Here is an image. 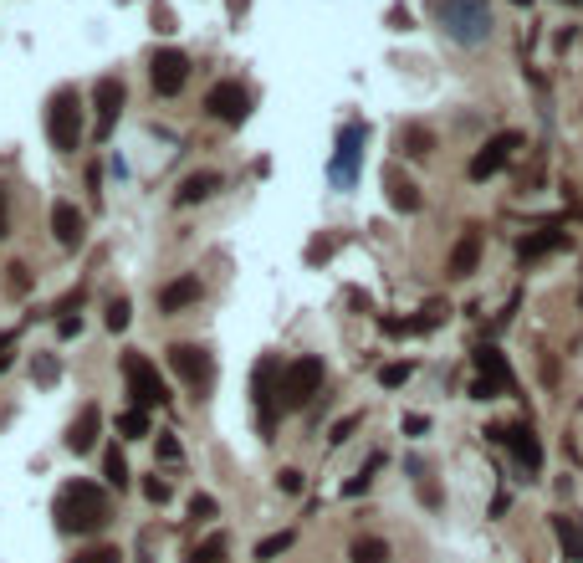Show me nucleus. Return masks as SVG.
<instances>
[{"mask_svg":"<svg viewBox=\"0 0 583 563\" xmlns=\"http://www.w3.org/2000/svg\"><path fill=\"white\" fill-rule=\"evenodd\" d=\"M36 379H41V384H52V379H57V364H52V359H41V369H36Z\"/></svg>","mask_w":583,"mask_h":563,"instance_id":"nucleus-43","label":"nucleus"},{"mask_svg":"<svg viewBox=\"0 0 583 563\" xmlns=\"http://www.w3.org/2000/svg\"><path fill=\"white\" fill-rule=\"evenodd\" d=\"M118 436L123 441H144L149 436V410H123L118 415Z\"/></svg>","mask_w":583,"mask_h":563,"instance_id":"nucleus-25","label":"nucleus"},{"mask_svg":"<svg viewBox=\"0 0 583 563\" xmlns=\"http://www.w3.org/2000/svg\"><path fill=\"white\" fill-rule=\"evenodd\" d=\"M149 82H154V93H159V98L185 93V82H190V57H185V52H174V47L154 52V62H149Z\"/></svg>","mask_w":583,"mask_h":563,"instance_id":"nucleus-10","label":"nucleus"},{"mask_svg":"<svg viewBox=\"0 0 583 563\" xmlns=\"http://www.w3.org/2000/svg\"><path fill=\"white\" fill-rule=\"evenodd\" d=\"M93 108H98V123H93V139L103 144L113 134V123L123 113V82L118 77H98V88H93Z\"/></svg>","mask_w":583,"mask_h":563,"instance_id":"nucleus-14","label":"nucleus"},{"mask_svg":"<svg viewBox=\"0 0 583 563\" xmlns=\"http://www.w3.org/2000/svg\"><path fill=\"white\" fill-rule=\"evenodd\" d=\"M512 369L507 359L491 349V343H481L476 349V379H471V400H497V395H512Z\"/></svg>","mask_w":583,"mask_h":563,"instance_id":"nucleus-7","label":"nucleus"},{"mask_svg":"<svg viewBox=\"0 0 583 563\" xmlns=\"http://www.w3.org/2000/svg\"><path fill=\"white\" fill-rule=\"evenodd\" d=\"M435 21L445 26L451 41H461V47H481L491 36V0H440Z\"/></svg>","mask_w":583,"mask_h":563,"instance_id":"nucleus-2","label":"nucleus"},{"mask_svg":"<svg viewBox=\"0 0 583 563\" xmlns=\"http://www.w3.org/2000/svg\"><path fill=\"white\" fill-rule=\"evenodd\" d=\"M277 482H282V492H302V471H292V466H287V471L277 476Z\"/></svg>","mask_w":583,"mask_h":563,"instance_id":"nucleus-38","label":"nucleus"},{"mask_svg":"<svg viewBox=\"0 0 583 563\" xmlns=\"http://www.w3.org/2000/svg\"><path fill=\"white\" fill-rule=\"evenodd\" d=\"M123 379H128L133 410H154V405H169V384L159 379V369H154L144 354H123Z\"/></svg>","mask_w":583,"mask_h":563,"instance_id":"nucleus-5","label":"nucleus"},{"mask_svg":"<svg viewBox=\"0 0 583 563\" xmlns=\"http://www.w3.org/2000/svg\"><path fill=\"white\" fill-rule=\"evenodd\" d=\"M52 236H57V246H67V251H77V246L87 241V215H82L72 200H57V205H52Z\"/></svg>","mask_w":583,"mask_h":563,"instance_id":"nucleus-15","label":"nucleus"},{"mask_svg":"<svg viewBox=\"0 0 583 563\" xmlns=\"http://www.w3.org/2000/svg\"><path fill=\"white\" fill-rule=\"evenodd\" d=\"M11 354H16V333H0V369L11 364Z\"/></svg>","mask_w":583,"mask_h":563,"instance_id":"nucleus-37","label":"nucleus"},{"mask_svg":"<svg viewBox=\"0 0 583 563\" xmlns=\"http://www.w3.org/2000/svg\"><path fill=\"white\" fill-rule=\"evenodd\" d=\"M292 548V533H272V538H261L256 543V563H272L277 553H287Z\"/></svg>","mask_w":583,"mask_h":563,"instance_id":"nucleus-27","label":"nucleus"},{"mask_svg":"<svg viewBox=\"0 0 583 563\" xmlns=\"http://www.w3.org/2000/svg\"><path fill=\"white\" fill-rule=\"evenodd\" d=\"M384 190H389V205H394V210H405V215H415V210H420V185H415L399 164H389V169H384Z\"/></svg>","mask_w":583,"mask_h":563,"instance_id":"nucleus-17","label":"nucleus"},{"mask_svg":"<svg viewBox=\"0 0 583 563\" xmlns=\"http://www.w3.org/2000/svg\"><path fill=\"white\" fill-rule=\"evenodd\" d=\"M26 287H31V272L16 262V267H11V292H26Z\"/></svg>","mask_w":583,"mask_h":563,"instance_id":"nucleus-39","label":"nucleus"},{"mask_svg":"<svg viewBox=\"0 0 583 563\" xmlns=\"http://www.w3.org/2000/svg\"><path fill=\"white\" fill-rule=\"evenodd\" d=\"M251 400H256V415H261V430L277 425V405H282V359H256V374H251Z\"/></svg>","mask_w":583,"mask_h":563,"instance_id":"nucleus-6","label":"nucleus"},{"mask_svg":"<svg viewBox=\"0 0 583 563\" xmlns=\"http://www.w3.org/2000/svg\"><path fill=\"white\" fill-rule=\"evenodd\" d=\"M348 558H353V563H389L394 553H389V543H384V538H353Z\"/></svg>","mask_w":583,"mask_h":563,"instance_id":"nucleus-23","label":"nucleus"},{"mask_svg":"<svg viewBox=\"0 0 583 563\" xmlns=\"http://www.w3.org/2000/svg\"><path fill=\"white\" fill-rule=\"evenodd\" d=\"M190 563H226V538H210V543H205V548H200Z\"/></svg>","mask_w":583,"mask_h":563,"instance_id":"nucleus-33","label":"nucleus"},{"mask_svg":"<svg viewBox=\"0 0 583 563\" xmlns=\"http://www.w3.org/2000/svg\"><path fill=\"white\" fill-rule=\"evenodd\" d=\"M52 517H57L62 533L87 538V533H103V528H108L113 507H108V492H103L98 482H67V487L57 492V502H52Z\"/></svg>","mask_w":583,"mask_h":563,"instance_id":"nucleus-1","label":"nucleus"},{"mask_svg":"<svg viewBox=\"0 0 583 563\" xmlns=\"http://www.w3.org/2000/svg\"><path fill=\"white\" fill-rule=\"evenodd\" d=\"M476 262H481V231H466L461 241H456V251H451V277H471L476 272Z\"/></svg>","mask_w":583,"mask_h":563,"instance_id":"nucleus-19","label":"nucleus"},{"mask_svg":"<svg viewBox=\"0 0 583 563\" xmlns=\"http://www.w3.org/2000/svg\"><path fill=\"white\" fill-rule=\"evenodd\" d=\"M205 108H210V118H220V123H246L251 93L241 88V82H215V88L205 93Z\"/></svg>","mask_w":583,"mask_h":563,"instance_id":"nucleus-12","label":"nucleus"},{"mask_svg":"<svg viewBox=\"0 0 583 563\" xmlns=\"http://www.w3.org/2000/svg\"><path fill=\"white\" fill-rule=\"evenodd\" d=\"M578 308H583V287H578Z\"/></svg>","mask_w":583,"mask_h":563,"instance_id":"nucleus-44","label":"nucleus"},{"mask_svg":"<svg viewBox=\"0 0 583 563\" xmlns=\"http://www.w3.org/2000/svg\"><path fill=\"white\" fill-rule=\"evenodd\" d=\"M558 246H568V236L558 231V226H548V231H537V236H527L517 251H522V262H532V256H543V251H558Z\"/></svg>","mask_w":583,"mask_h":563,"instance_id":"nucleus-22","label":"nucleus"},{"mask_svg":"<svg viewBox=\"0 0 583 563\" xmlns=\"http://www.w3.org/2000/svg\"><path fill=\"white\" fill-rule=\"evenodd\" d=\"M169 364H174V374H179V379H185V384L195 389V395L215 384V359L200 349V343H174V349H169Z\"/></svg>","mask_w":583,"mask_h":563,"instance_id":"nucleus-9","label":"nucleus"},{"mask_svg":"<svg viewBox=\"0 0 583 563\" xmlns=\"http://www.w3.org/2000/svg\"><path fill=\"white\" fill-rule=\"evenodd\" d=\"M159 456H164V461L174 466V461H179V456H185V451H179V441H174V436H159Z\"/></svg>","mask_w":583,"mask_h":563,"instance_id":"nucleus-36","label":"nucleus"},{"mask_svg":"<svg viewBox=\"0 0 583 563\" xmlns=\"http://www.w3.org/2000/svg\"><path fill=\"white\" fill-rule=\"evenodd\" d=\"M128 318H133L128 297H113V302H108V328H113V333H123V328H128Z\"/></svg>","mask_w":583,"mask_h":563,"instance_id":"nucleus-29","label":"nucleus"},{"mask_svg":"<svg viewBox=\"0 0 583 563\" xmlns=\"http://www.w3.org/2000/svg\"><path fill=\"white\" fill-rule=\"evenodd\" d=\"M379 466H384V456H374V461H369L364 471H358V476H353V482H343V497H364V492H369V482H374V471H379Z\"/></svg>","mask_w":583,"mask_h":563,"instance_id":"nucleus-28","label":"nucleus"},{"mask_svg":"<svg viewBox=\"0 0 583 563\" xmlns=\"http://www.w3.org/2000/svg\"><path fill=\"white\" fill-rule=\"evenodd\" d=\"M425 430H430L425 415H405V436H425Z\"/></svg>","mask_w":583,"mask_h":563,"instance_id":"nucleus-40","label":"nucleus"},{"mask_svg":"<svg viewBox=\"0 0 583 563\" xmlns=\"http://www.w3.org/2000/svg\"><path fill=\"white\" fill-rule=\"evenodd\" d=\"M103 476H108V487H118V492L128 487V461H123V451H118V446L108 451V461H103Z\"/></svg>","mask_w":583,"mask_h":563,"instance_id":"nucleus-26","label":"nucleus"},{"mask_svg":"<svg viewBox=\"0 0 583 563\" xmlns=\"http://www.w3.org/2000/svg\"><path fill=\"white\" fill-rule=\"evenodd\" d=\"M522 149V134H491L481 144V154L471 159V180H491L497 169H507V159Z\"/></svg>","mask_w":583,"mask_h":563,"instance_id":"nucleus-13","label":"nucleus"},{"mask_svg":"<svg viewBox=\"0 0 583 563\" xmlns=\"http://www.w3.org/2000/svg\"><path fill=\"white\" fill-rule=\"evenodd\" d=\"M553 533L563 543V558L568 563H583V528L573 523V517H553Z\"/></svg>","mask_w":583,"mask_h":563,"instance_id":"nucleus-20","label":"nucleus"},{"mask_svg":"<svg viewBox=\"0 0 583 563\" xmlns=\"http://www.w3.org/2000/svg\"><path fill=\"white\" fill-rule=\"evenodd\" d=\"M47 139L57 154H77L82 144V98L77 88H57L52 103H47Z\"/></svg>","mask_w":583,"mask_h":563,"instance_id":"nucleus-3","label":"nucleus"},{"mask_svg":"<svg viewBox=\"0 0 583 563\" xmlns=\"http://www.w3.org/2000/svg\"><path fill=\"white\" fill-rule=\"evenodd\" d=\"M215 512H220V502H215V497H200V492L190 497V517H200V523H210Z\"/></svg>","mask_w":583,"mask_h":563,"instance_id":"nucleus-34","label":"nucleus"},{"mask_svg":"<svg viewBox=\"0 0 583 563\" xmlns=\"http://www.w3.org/2000/svg\"><path fill=\"white\" fill-rule=\"evenodd\" d=\"M353 430H358V415H343V420H338V425L328 430V441H333V446H343V441L353 436Z\"/></svg>","mask_w":583,"mask_h":563,"instance_id":"nucleus-35","label":"nucleus"},{"mask_svg":"<svg viewBox=\"0 0 583 563\" xmlns=\"http://www.w3.org/2000/svg\"><path fill=\"white\" fill-rule=\"evenodd\" d=\"M98 430H103V410H98V405H82V415H77L72 430H67V451L87 456V451L98 446Z\"/></svg>","mask_w":583,"mask_h":563,"instance_id":"nucleus-16","label":"nucleus"},{"mask_svg":"<svg viewBox=\"0 0 583 563\" xmlns=\"http://www.w3.org/2000/svg\"><path fill=\"white\" fill-rule=\"evenodd\" d=\"M323 389V359H292L282 369V410H307Z\"/></svg>","mask_w":583,"mask_h":563,"instance_id":"nucleus-4","label":"nucleus"},{"mask_svg":"<svg viewBox=\"0 0 583 563\" xmlns=\"http://www.w3.org/2000/svg\"><path fill=\"white\" fill-rule=\"evenodd\" d=\"M215 190H220V175H210V169H205V175H190L185 185H179L174 200H179V205H195V200H210Z\"/></svg>","mask_w":583,"mask_h":563,"instance_id":"nucleus-21","label":"nucleus"},{"mask_svg":"<svg viewBox=\"0 0 583 563\" xmlns=\"http://www.w3.org/2000/svg\"><path fill=\"white\" fill-rule=\"evenodd\" d=\"M0 236H11V200H6V190H0Z\"/></svg>","mask_w":583,"mask_h":563,"instance_id":"nucleus-41","label":"nucleus"},{"mask_svg":"<svg viewBox=\"0 0 583 563\" xmlns=\"http://www.w3.org/2000/svg\"><path fill=\"white\" fill-rule=\"evenodd\" d=\"M190 302H200V277H174L169 287H159V313H179Z\"/></svg>","mask_w":583,"mask_h":563,"instance_id":"nucleus-18","label":"nucleus"},{"mask_svg":"<svg viewBox=\"0 0 583 563\" xmlns=\"http://www.w3.org/2000/svg\"><path fill=\"white\" fill-rule=\"evenodd\" d=\"M410 374H415L410 364H384V369H379V384H384V389H399V384H405Z\"/></svg>","mask_w":583,"mask_h":563,"instance_id":"nucleus-31","label":"nucleus"},{"mask_svg":"<svg viewBox=\"0 0 583 563\" xmlns=\"http://www.w3.org/2000/svg\"><path fill=\"white\" fill-rule=\"evenodd\" d=\"M491 436H497L507 451H512V461L522 466V471H537V466H543V441H537V430L532 425H497V430H491Z\"/></svg>","mask_w":583,"mask_h":563,"instance_id":"nucleus-11","label":"nucleus"},{"mask_svg":"<svg viewBox=\"0 0 583 563\" xmlns=\"http://www.w3.org/2000/svg\"><path fill=\"white\" fill-rule=\"evenodd\" d=\"M399 149H405L410 159H425L435 149V134H430V128H420V123H410L405 134H399Z\"/></svg>","mask_w":583,"mask_h":563,"instance_id":"nucleus-24","label":"nucleus"},{"mask_svg":"<svg viewBox=\"0 0 583 563\" xmlns=\"http://www.w3.org/2000/svg\"><path fill=\"white\" fill-rule=\"evenodd\" d=\"M358 159H364V123H343L338 128V149H333V164H328V175L338 190H348L358 180Z\"/></svg>","mask_w":583,"mask_h":563,"instance_id":"nucleus-8","label":"nucleus"},{"mask_svg":"<svg viewBox=\"0 0 583 563\" xmlns=\"http://www.w3.org/2000/svg\"><path fill=\"white\" fill-rule=\"evenodd\" d=\"M144 497H149V502H154V507H164V502H169V497H174V487H169V482H164V476H149V482H144Z\"/></svg>","mask_w":583,"mask_h":563,"instance_id":"nucleus-32","label":"nucleus"},{"mask_svg":"<svg viewBox=\"0 0 583 563\" xmlns=\"http://www.w3.org/2000/svg\"><path fill=\"white\" fill-rule=\"evenodd\" d=\"M57 333H62V338H77V333H82V318H57Z\"/></svg>","mask_w":583,"mask_h":563,"instance_id":"nucleus-42","label":"nucleus"},{"mask_svg":"<svg viewBox=\"0 0 583 563\" xmlns=\"http://www.w3.org/2000/svg\"><path fill=\"white\" fill-rule=\"evenodd\" d=\"M72 563H123V553H118V548H108V543H98V548H87V553H77Z\"/></svg>","mask_w":583,"mask_h":563,"instance_id":"nucleus-30","label":"nucleus"}]
</instances>
